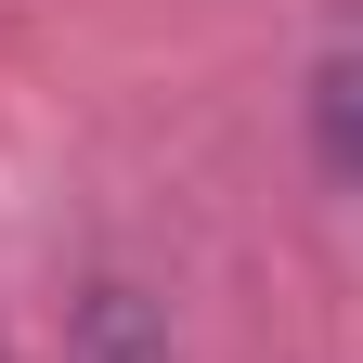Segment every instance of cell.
Wrapping results in <instances>:
<instances>
[{
    "label": "cell",
    "instance_id": "7a4b0ae2",
    "mask_svg": "<svg viewBox=\"0 0 363 363\" xmlns=\"http://www.w3.org/2000/svg\"><path fill=\"white\" fill-rule=\"evenodd\" d=\"M311 156L337 182H363V13L325 39V65H311Z\"/></svg>",
    "mask_w": 363,
    "mask_h": 363
},
{
    "label": "cell",
    "instance_id": "6da1fadb",
    "mask_svg": "<svg viewBox=\"0 0 363 363\" xmlns=\"http://www.w3.org/2000/svg\"><path fill=\"white\" fill-rule=\"evenodd\" d=\"M65 363H182V337H169V311L130 286V272H91L78 325H65Z\"/></svg>",
    "mask_w": 363,
    "mask_h": 363
}]
</instances>
